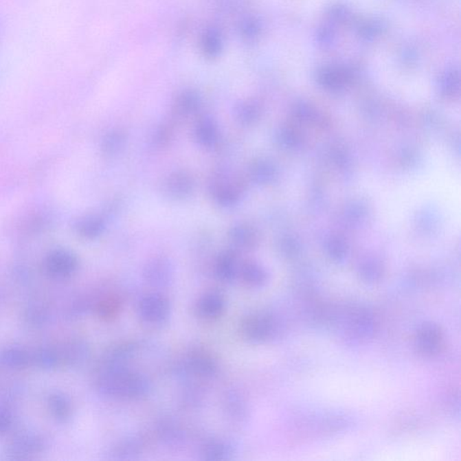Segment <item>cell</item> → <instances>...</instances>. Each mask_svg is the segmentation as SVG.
<instances>
[{
    "label": "cell",
    "mask_w": 461,
    "mask_h": 461,
    "mask_svg": "<svg viewBox=\"0 0 461 461\" xmlns=\"http://www.w3.org/2000/svg\"><path fill=\"white\" fill-rule=\"evenodd\" d=\"M335 38V34L330 28L324 27L320 29L317 33V40L321 45H329Z\"/></svg>",
    "instance_id": "cell-32"
},
{
    "label": "cell",
    "mask_w": 461,
    "mask_h": 461,
    "mask_svg": "<svg viewBox=\"0 0 461 461\" xmlns=\"http://www.w3.org/2000/svg\"><path fill=\"white\" fill-rule=\"evenodd\" d=\"M196 143L205 149H212L218 144L220 132L216 120L210 115H201L196 119L193 128Z\"/></svg>",
    "instance_id": "cell-15"
},
{
    "label": "cell",
    "mask_w": 461,
    "mask_h": 461,
    "mask_svg": "<svg viewBox=\"0 0 461 461\" xmlns=\"http://www.w3.org/2000/svg\"><path fill=\"white\" fill-rule=\"evenodd\" d=\"M344 323L345 333L353 339H368L375 332V317L365 307L355 306L346 310Z\"/></svg>",
    "instance_id": "cell-8"
},
{
    "label": "cell",
    "mask_w": 461,
    "mask_h": 461,
    "mask_svg": "<svg viewBox=\"0 0 461 461\" xmlns=\"http://www.w3.org/2000/svg\"><path fill=\"white\" fill-rule=\"evenodd\" d=\"M240 264L237 251L232 248L222 251L214 260V275L221 282H234V280H238Z\"/></svg>",
    "instance_id": "cell-13"
},
{
    "label": "cell",
    "mask_w": 461,
    "mask_h": 461,
    "mask_svg": "<svg viewBox=\"0 0 461 461\" xmlns=\"http://www.w3.org/2000/svg\"><path fill=\"white\" fill-rule=\"evenodd\" d=\"M242 337L252 344L266 343L273 340L280 333V321L272 313H251L240 324Z\"/></svg>",
    "instance_id": "cell-3"
},
{
    "label": "cell",
    "mask_w": 461,
    "mask_h": 461,
    "mask_svg": "<svg viewBox=\"0 0 461 461\" xmlns=\"http://www.w3.org/2000/svg\"><path fill=\"white\" fill-rule=\"evenodd\" d=\"M223 407L231 419L236 423H243L249 416L248 403L245 396L238 390H228L223 396Z\"/></svg>",
    "instance_id": "cell-16"
},
{
    "label": "cell",
    "mask_w": 461,
    "mask_h": 461,
    "mask_svg": "<svg viewBox=\"0 0 461 461\" xmlns=\"http://www.w3.org/2000/svg\"><path fill=\"white\" fill-rule=\"evenodd\" d=\"M139 349V344L135 341H124L114 345L104 355L100 370L129 368L132 359L138 355Z\"/></svg>",
    "instance_id": "cell-10"
},
{
    "label": "cell",
    "mask_w": 461,
    "mask_h": 461,
    "mask_svg": "<svg viewBox=\"0 0 461 461\" xmlns=\"http://www.w3.org/2000/svg\"><path fill=\"white\" fill-rule=\"evenodd\" d=\"M272 175L271 167L264 161H256L250 165L248 170L249 178L252 181L263 182L268 181Z\"/></svg>",
    "instance_id": "cell-28"
},
{
    "label": "cell",
    "mask_w": 461,
    "mask_h": 461,
    "mask_svg": "<svg viewBox=\"0 0 461 461\" xmlns=\"http://www.w3.org/2000/svg\"><path fill=\"white\" fill-rule=\"evenodd\" d=\"M177 371L185 378L210 381L218 374L219 364L216 357L207 349L196 347L185 353L179 362Z\"/></svg>",
    "instance_id": "cell-2"
},
{
    "label": "cell",
    "mask_w": 461,
    "mask_h": 461,
    "mask_svg": "<svg viewBox=\"0 0 461 461\" xmlns=\"http://www.w3.org/2000/svg\"><path fill=\"white\" fill-rule=\"evenodd\" d=\"M246 190V181L243 177L230 175L225 172L211 177L208 190L211 198L223 207L236 205L243 198Z\"/></svg>",
    "instance_id": "cell-4"
},
{
    "label": "cell",
    "mask_w": 461,
    "mask_h": 461,
    "mask_svg": "<svg viewBox=\"0 0 461 461\" xmlns=\"http://www.w3.org/2000/svg\"><path fill=\"white\" fill-rule=\"evenodd\" d=\"M348 16H349V12H348L347 8L344 7V5H336L330 10V16L333 19L337 20V21H344L346 19Z\"/></svg>",
    "instance_id": "cell-33"
},
{
    "label": "cell",
    "mask_w": 461,
    "mask_h": 461,
    "mask_svg": "<svg viewBox=\"0 0 461 461\" xmlns=\"http://www.w3.org/2000/svg\"><path fill=\"white\" fill-rule=\"evenodd\" d=\"M139 317L146 324L159 326L166 324L170 317L172 306L170 301L159 293L144 295L137 304Z\"/></svg>",
    "instance_id": "cell-5"
},
{
    "label": "cell",
    "mask_w": 461,
    "mask_h": 461,
    "mask_svg": "<svg viewBox=\"0 0 461 461\" xmlns=\"http://www.w3.org/2000/svg\"><path fill=\"white\" fill-rule=\"evenodd\" d=\"M105 226V220L102 216L92 214L81 219L77 228L81 236L87 239H94L103 233Z\"/></svg>",
    "instance_id": "cell-25"
},
{
    "label": "cell",
    "mask_w": 461,
    "mask_h": 461,
    "mask_svg": "<svg viewBox=\"0 0 461 461\" xmlns=\"http://www.w3.org/2000/svg\"><path fill=\"white\" fill-rule=\"evenodd\" d=\"M414 344L423 355L434 356L440 352L445 344V333L436 324H423L416 330Z\"/></svg>",
    "instance_id": "cell-9"
},
{
    "label": "cell",
    "mask_w": 461,
    "mask_h": 461,
    "mask_svg": "<svg viewBox=\"0 0 461 461\" xmlns=\"http://www.w3.org/2000/svg\"><path fill=\"white\" fill-rule=\"evenodd\" d=\"M159 190L164 198L172 201H183L195 192L196 181L192 174L187 170H174L162 179Z\"/></svg>",
    "instance_id": "cell-6"
},
{
    "label": "cell",
    "mask_w": 461,
    "mask_h": 461,
    "mask_svg": "<svg viewBox=\"0 0 461 461\" xmlns=\"http://www.w3.org/2000/svg\"><path fill=\"white\" fill-rule=\"evenodd\" d=\"M157 437L164 445L178 447L183 445L187 435L181 425L173 422H164L159 425Z\"/></svg>",
    "instance_id": "cell-20"
},
{
    "label": "cell",
    "mask_w": 461,
    "mask_h": 461,
    "mask_svg": "<svg viewBox=\"0 0 461 461\" xmlns=\"http://www.w3.org/2000/svg\"><path fill=\"white\" fill-rule=\"evenodd\" d=\"M144 282L153 289H164L172 285L174 266L169 258L157 255L145 263L143 269Z\"/></svg>",
    "instance_id": "cell-7"
},
{
    "label": "cell",
    "mask_w": 461,
    "mask_h": 461,
    "mask_svg": "<svg viewBox=\"0 0 461 461\" xmlns=\"http://www.w3.org/2000/svg\"><path fill=\"white\" fill-rule=\"evenodd\" d=\"M144 440L140 437H128L119 440L109 452V459L117 460H136L143 453Z\"/></svg>",
    "instance_id": "cell-18"
},
{
    "label": "cell",
    "mask_w": 461,
    "mask_h": 461,
    "mask_svg": "<svg viewBox=\"0 0 461 461\" xmlns=\"http://www.w3.org/2000/svg\"><path fill=\"white\" fill-rule=\"evenodd\" d=\"M182 396H183L185 405H188V407H198L204 398V392H203L202 388L198 387V385H191L185 388Z\"/></svg>",
    "instance_id": "cell-30"
},
{
    "label": "cell",
    "mask_w": 461,
    "mask_h": 461,
    "mask_svg": "<svg viewBox=\"0 0 461 461\" xmlns=\"http://www.w3.org/2000/svg\"><path fill=\"white\" fill-rule=\"evenodd\" d=\"M227 237L232 249L237 252L254 250L259 240L254 226L246 223H237L232 226L229 229Z\"/></svg>",
    "instance_id": "cell-14"
},
{
    "label": "cell",
    "mask_w": 461,
    "mask_h": 461,
    "mask_svg": "<svg viewBox=\"0 0 461 461\" xmlns=\"http://www.w3.org/2000/svg\"><path fill=\"white\" fill-rule=\"evenodd\" d=\"M8 425V421L7 416H5L4 414H0V431L5 430L7 428Z\"/></svg>",
    "instance_id": "cell-34"
},
{
    "label": "cell",
    "mask_w": 461,
    "mask_h": 461,
    "mask_svg": "<svg viewBox=\"0 0 461 461\" xmlns=\"http://www.w3.org/2000/svg\"><path fill=\"white\" fill-rule=\"evenodd\" d=\"M200 107H201V98L198 92L192 89H185V91L179 93L174 98L170 109V118L174 122L185 120L198 114Z\"/></svg>",
    "instance_id": "cell-11"
},
{
    "label": "cell",
    "mask_w": 461,
    "mask_h": 461,
    "mask_svg": "<svg viewBox=\"0 0 461 461\" xmlns=\"http://www.w3.org/2000/svg\"><path fill=\"white\" fill-rule=\"evenodd\" d=\"M260 109L256 101L247 100L240 101L234 107V117L243 126H250L260 117Z\"/></svg>",
    "instance_id": "cell-23"
},
{
    "label": "cell",
    "mask_w": 461,
    "mask_h": 461,
    "mask_svg": "<svg viewBox=\"0 0 461 461\" xmlns=\"http://www.w3.org/2000/svg\"><path fill=\"white\" fill-rule=\"evenodd\" d=\"M379 25L376 23L367 22L359 27V34L366 39H372L379 34Z\"/></svg>",
    "instance_id": "cell-31"
},
{
    "label": "cell",
    "mask_w": 461,
    "mask_h": 461,
    "mask_svg": "<svg viewBox=\"0 0 461 461\" xmlns=\"http://www.w3.org/2000/svg\"><path fill=\"white\" fill-rule=\"evenodd\" d=\"M225 309V295L217 290L205 292L199 298L196 304V315L207 321H214L221 317Z\"/></svg>",
    "instance_id": "cell-12"
},
{
    "label": "cell",
    "mask_w": 461,
    "mask_h": 461,
    "mask_svg": "<svg viewBox=\"0 0 461 461\" xmlns=\"http://www.w3.org/2000/svg\"><path fill=\"white\" fill-rule=\"evenodd\" d=\"M203 54L207 58H216L223 50V37L218 29H207L201 38Z\"/></svg>",
    "instance_id": "cell-22"
},
{
    "label": "cell",
    "mask_w": 461,
    "mask_h": 461,
    "mask_svg": "<svg viewBox=\"0 0 461 461\" xmlns=\"http://www.w3.org/2000/svg\"><path fill=\"white\" fill-rule=\"evenodd\" d=\"M123 303L117 295H110L97 304V314L102 320L110 322L117 319L122 311Z\"/></svg>",
    "instance_id": "cell-27"
},
{
    "label": "cell",
    "mask_w": 461,
    "mask_h": 461,
    "mask_svg": "<svg viewBox=\"0 0 461 461\" xmlns=\"http://www.w3.org/2000/svg\"><path fill=\"white\" fill-rule=\"evenodd\" d=\"M260 33V24L254 17H249L243 20L240 25V34L243 38L249 41L254 40Z\"/></svg>",
    "instance_id": "cell-29"
},
{
    "label": "cell",
    "mask_w": 461,
    "mask_h": 461,
    "mask_svg": "<svg viewBox=\"0 0 461 461\" xmlns=\"http://www.w3.org/2000/svg\"><path fill=\"white\" fill-rule=\"evenodd\" d=\"M236 449L230 440L211 439L207 440L201 448V456L207 460H229L234 459Z\"/></svg>",
    "instance_id": "cell-17"
},
{
    "label": "cell",
    "mask_w": 461,
    "mask_h": 461,
    "mask_svg": "<svg viewBox=\"0 0 461 461\" xmlns=\"http://www.w3.org/2000/svg\"><path fill=\"white\" fill-rule=\"evenodd\" d=\"M78 262L76 258L71 254L62 252V254H58L51 258L49 262V269L54 274L59 276H69L76 271Z\"/></svg>",
    "instance_id": "cell-24"
},
{
    "label": "cell",
    "mask_w": 461,
    "mask_h": 461,
    "mask_svg": "<svg viewBox=\"0 0 461 461\" xmlns=\"http://www.w3.org/2000/svg\"><path fill=\"white\" fill-rule=\"evenodd\" d=\"M127 141L126 132L122 128H115L107 132L101 143V150L107 157H114L126 147Z\"/></svg>",
    "instance_id": "cell-21"
},
{
    "label": "cell",
    "mask_w": 461,
    "mask_h": 461,
    "mask_svg": "<svg viewBox=\"0 0 461 461\" xmlns=\"http://www.w3.org/2000/svg\"><path fill=\"white\" fill-rule=\"evenodd\" d=\"M175 124L172 118L170 120L161 122L157 127H156L155 133H153L152 142L158 149H164L169 146L173 141L174 136H175Z\"/></svg>",
    "instance_id": "cell-26"
},
{
    "label": "cell",
    "mask_w": 461,
    "mask_h": 461,
    "mask_svg": "<svg viewBox=\"0 0 461 461\" xmlns=\"http://www.w3.org/2000/svg\"><path fill=\"white\" fill-rule=\"evenodd\" d=\"M238 280L251 289H259L265 285L268 274L263 267L251 260L240 262Z\"/></svg>",
    "instance_id": "cell-19"
},
{
    "label": "cell",
    "mask_w": 461,
    "mask_h": 461,
    "mask_svg": "<svg viewBox=\"0 0 461 461\" xmlns=\"http://www.w3.org/2000/svg\"><path fill=\"white\" fill-rule=\"evenodd\" d=\"M97 387L102 395L121 400H138L149 395L152 382L144 374L130 368L100 370Z\"/></svg>",
    "instance_id": "cell-1"
}]
</instances>
